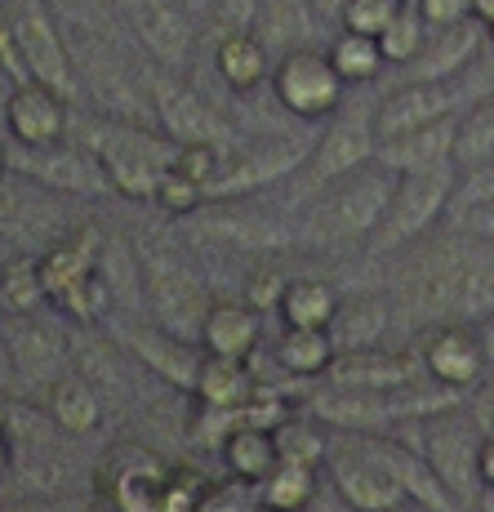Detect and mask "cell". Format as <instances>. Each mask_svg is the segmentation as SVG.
Wrapping results in <instances>:
<instances>
[{"label":"cell","instance_id":"obj_1","mask_svg":"<svg viewBox=\"0 0 494 512\" xmlns=\"http://www.w3.org/2000/svg\"><path fill=\"white\" fill-rule=\"evenodd\" d=\"M454 401H463L459 392L441 388L437 379H414L405 388H334L325 383L321 392H312L308 410L325 428H343L352 437H365V432H397L410 428V423L428 419L432 410H446Z\"/></svg>","mask_w":494,"mask_h":512},{"label":"cell","instance_id":"obj_2","mask_svg":"<svg viewBox=\"0 0 494 512\" xmlns=\"http://www.w3.org/2000/svg\"><path fill=\"white\" fill-rule=\"evenodd\" d=\"M397 170L374 156L370 165L343 174L330 187L312 196V210L303 219L299 236L308 245H348V241H370L374 228H379L383 210H388L392 192H397Z\"/></svg>","mask_w":494,"mask_h":512},{"label":"cell","instance_id":"obj_3","mask_svg":"<svg viewBox=\"0 0 494 512\" xmlns=\"http://www.w3.org/2000/svg\"><path fill=\"white\" fill-rule=\"evenodd\" d=\"M405 437L423 450V459H428L432 472L446 481V490L459 499V508H472L481 495H486V486H481V441H486V432H481V423L472 419L468 401H454L446 410H432L428 419L410 423Z\"/></svg>","mask_w":494,"mask_h":512},{"label":"cell","instance_id":"obj_4","mask_svg":"<svg viewBox=\"0 0 494 512\" xmlns=\"http://www.w3.org/2000/svg\"><path fill=\"white\" fill-rule=\"evenodd\" d=\"M454 183H459V165H437V170H414L397 179L388 210H383L379 228L365 245L370 254H401L414 241H423L441 219L450 214Z\"/></svg>","mask_w":494,"mask_h":512},{"label":"cell","instance_id":"obj_5","mask_svg":"<svg viewBox=\"0 0 494 512\" xmlns=\"http://www.w3.org/2000/svg\"><path fill=\"white\" fill-rule=\"evenodd\" d=\"M90 152L98 156L107 174V187L125 201H152L161 174L174 165V152L165 147V134H152L147 125L112 121L90 139Z\"/></svg>","mask_w":494,"mask_h":512},{"label":"cell","instance_id":"obj_6","mask_svg":"<svg viewBox=\"0 0 494 512\" xmlns=\"http://www.w3.org/2000/svg\"><path fill=\"white\" fill-rule=\"evenodd\" d=\"M138 277H143V294L152 303L156 321L165 330L183 334V339L201 343V326L210 299H205V285L196 281V272L187 268L170 245H143L138 250Z\"/></svg>","mask_w":494,"mask_h":512},{"label":"cell","instance_id":"obj_7","mask_svg":"<svg viewBox=\"0 0 494 512\" xmlns=\"http://www.w3.org/2000/svg\"><path fill=\"white\" fill-rule=\"evenodd\" d=\"M272 94L299 121H325L348 103V81L339 76L330 49H290L285 58H276L272 67Z\"/></svg>","mask_w":494,"mask_h":512},{"label":"cell","instance_id":"obj_8","mask_svg":"<svg viewBox=\"0 0 494 512\" xmlns=\"http://www.w3.org/2000/svg\"><path fill=\"white\" fill-rule=\"evenodd\" d=\"M379 156V134H374V107H361V103H343L334 112L330 130L321 134V143L308 152V161L299 165L294 183L303 187L308 196H316L321 187H330L334 179L343 174L361 170Z\"/></svg>","mask_w":494,"mask_h":512},{"label":"cell","instance_id":"obj_9","mask_svg":"<svg viewBox=\"0 0 494 512\" xmlns=\"http://www.w3.org/2000/svg\"><path fill=\"white\" fill-rule=\"evenodd\" d=\"M14 32H18L27 76L49 85V90H58L67 103H76L81 98V63L67 49L54 14L45 9V0H14Z\"/></svg>","mask_w":494,"mask_h":512},{"label":"cell","instance_id":"obj_10","mask_svg":"<svg viewBox=\"0 0 494 512\" xmlns=\"http://www.w3.org/2000/svg\"><path fill=\"white\" fill-rule=\"evenodd\" d=\"M147 107H152L156 125L174 147L179 143H227L232 130L227 121L210 107V98H201L183 76H174V67H161L147 81Z\"/></svg>","mask_w":494,"mask_h":512},{"label":"cell","instance_id":"obj_11","mask_svg":"<svg viewBox=\"0 0 494 512\" xmlns=\"http://www.w3.org/2000/svg\"><path fill=\"white\" fill-rule=\"evenodd\" d=\"M419 361L428 370V379H437L441 388L459 392L468 397L490 370V357H486V343L472 321H437L419 334Z\"/></svg>","mask_w":494,"mask_h":512},{"label":"cell","instance_id":"obj_12","mask_svg":"<svg viewBox=\"0 0 494 512\" xmlns=\"http://www.w3.org/2000/svg\"><path fill=\"white\" fill-rule=\"evenodd\" d=\"M116 14L134 32V41L147 49L161 67H179L192 58L196 45V23L183 9V0H112Z\"/></svg>","mask_w":494,"mask_h":512},{"label":"cell","instance_id":"obj_13","mask_svg":"<svg viewBox=\"0 0 494 512\" xmlns=\"http://www.w3.org/2000/svg\"><path fill=\"white\" fill-rule=\"evenodd\" d=\"M303 161H308V147L299 139H272L259 147H245L236 156H223L219 174H214V183L205 192H210V201H232V196L241 201V196L259 192L268 183L294 179Z\"/></svg>","mask_w":494,"mask_h":512},{"label":"cell","instance_id":"obj_14","mask_svg":"<svg viewBox=\"0 0 494 512\" xmlns=\"http://www.w3.org/2000/svg\"><path fill=\"white\" fill-rule=\"evenodd\" d=\"M330 477H334V495H339V504L348 512H401L410 504L405 486L361 441L357 450H343V455L330 459Z\"/></svg>","mask_w":494,"mask_h":512},{"label":"cell","instance_id":"obj_15","mask_svg":"<svg viewBox=\"0 0 494 512\" xmlns=\"http://www.w3.org/2000/svg\"><path fill=\"white\" fill-rule=\"evenodd\" d=\"M459 85L454 81H405L397 85L379 107H374V134L383 139H397V134L423 130L432 121H446L459 112Z\"/></svg>","mask_w":494,"mask_h":512},{"label":"cell","instance_id":"obj_16","mask_svg":"<svg viewBox=\"0 0 494 512\" xmlns=\"http://www.w3.org/2000/svg\"><path fill=\"white\" fill-rule=\"evenodd\" d=\"M490 32L481 18H463L450 27H432L423 49L414 54V63H405V81H459L477 54L486 49Z\"/></svg>","mask_w":494,"mask_h":512},{"label":"cell","instance_id":"obj_17","mask_svg":"<svg viewBox=\"0 0 494 512\" xmlns=\"http://www.w3.org/2000/svg\"><path fill=\"white\" fill-rule=\"evenodd\" d=\"M5 130L18 147H54L67 139V98L41 81L14 85L5 98Z\"/></svg>","mask_w":494,"mask_h":512},{"label":"cell","instance_id":"obj_18","mask_svg":"<svg viewBox=\"0 0 494 512\" xmlns=\"http://www.w3.org/2000/svg\"><path fill=\"white\" fill-rule=\"evenodd\" d=\"M125 348L170 388L196 392V374H201L205 361V348H196V339H183V334L165 326H130L125 330Z\"/></svg>","mask_w":494,"mask_h":512},{"label":"cell","instance_id":"obj_19","mask_svg":"<svg viewBox=\"0 0 494 512\" xmlns=\"http://www.w3.org/2000/svg\"><path fill=\"white\" fill-rule=\"evenodd\" d=\"M423 361L414 348H361V352H339L325 383L334 388H405V383L423 379Z\"/></svg>","mask_w":494,"mask_h":512},{"label":"cell","instance_id":"obj_20","mask_svg":"<svg viewBox=\"0 0 494 512\" xmlns=\"http://www.w3.org/2000/svg\"><path fill=\"white\" fill-rule=\"evenodd\" d=\"M18 170L32 174V179L45 187H58V192H103L107 187V174H103V165H98V156L76 152V147H67V143L23 147ZM107 192H112V187H107Z\"/></svg>","mask_w":494,"mask_h":512},{"label":"cell","instance_id":"obj_21","mask_svg":"<svg viewBox=\"0 0 494 512\" xmlns=\"http://www.w3.org/2000/svg\"><path fill=\"white\" fill-rule=\"evenodd\" d=\"M5 343H9V357H14V379L18 383H32V388H54L58 379H63V339H58L49 326H41V321L32 317H18L14 326L5 330Z\"/></svg>","mask_w":494,"mask_h":512},{"label":"cell","instance_id":"obj_22","mask_svg":"<svg viewBox=\"0 0 494 512\" xmlns=\"http://www.w3.org/2000/svg\"><path fill=\"white\" fill-rule=\"evenodd\" d=\"M263 339V312L254 308L250 299H223L210 303L205 312V326H201V348L214 352V357H236V361H250L259 352Z\"/></svg>","mask_w":494,"mask_h":512},{"label":"cell","instance_id":"obj_23","mask_svg":"<svg viewBox=\"0 0 494 512\" xmlns=\"http://www.w3.org/2000/svg\"><path fill=\"white\" fill-rule=\"evenodd\" d=\"M454 134H459V112L446 121H432L423 130L397 134V139L379 143V161L397 174L414 170H437V165H454Z\"/></svg>","mask_w":494,"mask_h":512},{"label":"cell","instance_id":"obj_24","mask_svg":"<svg viewBox=\"0 0 494 512\" xmlns=\"http://www.w3.org/2000/svg\"><path fill=\"white\" fill-rule=\"evenodd\" d=\"M321 23V14L312 9V0H259L250 18V32L268 45L272 58H285L290 49L312 45V27Z\"/></svg>","mask_w":494,"mask_h":512},{"label":"cell","instance_id":"obj_25","mask_svg":"<svg viewBox=\"0 0 494 512\" xmlns=\"http://www.w3.org/2000/svg\"><path fill=\"white\" fill-rule=\"evenodd\" d=\"M494 312V236L463 241L459 272H454V321H481Z\"/></svg>","mask_w":494,"mask_h":512},{"label":"cell","instance_id":"obj_26","mask_svg":"<svg viewBox=\"0 0 494 512\" xmlns=\"http://www.w3.org/2000/svg\"><path fill=\"white\" fill-rule=\"evenodd\" d=\"M272 54L250 27H232L219 45H214V72L223 76V85L232 94H250L263 81H272Z\"/></svg>","mask_w":494,"mask_h":512},{"label":"cell","instance_id":"obj_27","mask_svg":"<svg viewBox=\"0 0 494 512\" xmlns=\"http://www.w3.org/2000/svg\"><path fill=\"white\" fill-rule=\"evenodd\" d=\"M254 388H259V379L250 374V361L205 352L192 397L201 401L205 410H214V415H241V406L254 397Z\"/></svg>","mask_w":494,"mask_h":512},{"label":"cell","instance_id":"obj_28","mask_svg":"<svg viewBox=\"0 0 494 512\" xmlns=\"http://www.w3.org/2000/svg\"><path fill=\"white\" fill-rule=\"evenodd\" d=\"M392 330V303L383 294H348L330 321V334L339 352H361V348H383Z\"/></svg>","mask_w":494,"mask_h":512},{"label":"cell","instance_id":"obj_29","mask_svg":"<svg viewBox=\"0 0 494 512\" xmlns=\"http://www.w3.org/2000/svg\"><path fill=\"white\" fill-rule=\"evenodd\" d=\"M343 294L334 281L325 277H290L285 281V294L276 303V317L281 326H294V330H330L334 312H339Z\"/></svg>","mask_w":494,"mask_h":512},{"label":"cell","instance_id":"obj_30","mask_svg":"<svg viewBox=\"0 0 494 512\" xmlns=\"http://www.w3.org/2000/svg\"><path fill=\"white\" fill-rule=\"evenodd\" d=\"M214 210H196L192 219H201V228L210 236H219V241H236V245H254V250H272V245H285L290 236H285L281 223L263 219V214L245 210V205H232V201H210Z\"/></svg>","mask_w":494,"mask_h":512},{"label":"cell","instance_id":"obj_31","mask_svg":"<svg viewBox=\"0 0 494 512\" xmlns=\"http://www.w3.org/2000/svg\"><path fill=\"white\" fill-rule=\"evenodd\" d=\"M45 410H49V419L58 423V432H67V437H85V432H94L98 419H103L98 388L85 374H63V379L45 392Z\"/></svg>","mask_w":494,"mask_h":512},{"label":"cell","instance_id":"obj_32","mask_svg":"<svg viewBox=\"0 0 494 512\" xmlns=\"http://www.w3.org/2000/svg\"><path fill=\"white\" fill-rule=\"evenodd\" d=\"M41 272H45V285H49V299L67 294L76 281H85L90 272H98V232L58 236V241L41 254Z\"/></svg>","mask_w":494,"mask_h":512},{"label":"cell","instance_id":"obj_33","mask_svg":"<svg viewBox=\"0 0 494 512\" xmlns=\"http://www.w3.org/2000/svg\"><path fill=\"white\" fill-rule=\"evenodd\" d=\"M219 450H223L227 472H232V477H245V481H263L276 468V459H281V455H276V437H272V432L268 428H254V423H241V419L223 432Z\"/></svg>","mask_w":494,"mask_h":512},{"label":"cell","instance_id":"obj_34","mask_svg":"<svg viewBox=\"0 0 494 512\" xmlns=\"http://www.w3.org/2000/svg\"><path fill=\"white\" fill-rule=\"evenodd\" d=\"M339 361V343L330 330H294L285 326V334L276 339V366L294 379H316L330 374V366Z\"/></svg>","mask_w":494,"mask_h":512},{"label":"cell","instance_id":"obj_35","mask_svg":"<svg viewBox=\"0 0 494 512\" xmlns=\"http://www.w3.org/2000/svg\"><path fill=\"white\" fill-rule=\"evenodd\" d=\"M263 504L276 512H303L316 499V464L299 459H276V468L259 481Z\"/></svg>","mask_w":494,"mask_h":512},{"label":"cell","instance_id":"obj_36","mask_svg":"<svg viewBox=\"0 0 494 512\" xmlns=\"http://www.w3.org/2000/svg\"><path fill=\"white\" fill-rule=\"evenodd\" d=\"M494 156V94L472 98L468 112H459V134H454V165L472 170V165Z\"/></svg>","mask_w":494,"mask_h":512},{"label":"cell","instance_id":"obj_37","mask_svg":"<svg viewBox=\"0 0 494 512\" xmlns=\"http://www.w3.org/2000/svg\"><path fill=\"white\" fill-rule=\"evenodd\" d=\"M330 58L348 85H370L388 67L379 36H361V32H348V27H339V36L330 41Z\"/></svg>","mask_w":494,"mask_h":512},{"label":"cell","instance_id":"obj_38","mask_svg":"<svg viewBox=\"0 0 494 512\" xmlns=\"http://www.w3.org/2000/svg\"><path fill=\"white\" fill-rule=\"evenodd\" d=\"M0 285H5V308L14 317H36V308L49 303V285L41 272V254H18L0 268Z\"/></svg>","mask_w":494,"mask_h":512},{"label":"cell","instance_id":"obj_39","mask_svg":"<svg viewBox=\"0 0 494 512\" xmlns=\"http://www.w3.org/2000/svg\"><path fill=\"white\" fill-rule=\"evenodd\" d=\"M428 18H423V9H419V0H401V9L392 14V23L383 27V36H379V45H383V58H388L392 67H405V63H414V54L423 49V41H428Z\"/></svg>","mask_w":494,"mask_h":512},{"label":"cell","instance_id":"obj_40","mask_svg":"<svg viewBox=\"0 0 494 512\" xmlns=\"http://www.w3.org/2000/svg\"><path fill=\"white\" fill-rule=\"evenodd\" d=\"M276 437V455L281 459H299V464H316L321 468L330 459V441H325V423L312 415H290L281 428L272 432Z\"/></svg>","mask_w":494,"mask_h":512},{"label":"cell","instance_id":"obj_41","mask_svg":"<svg viewBox=\"0 0 494 512\" xmlns=\"http://www.w3.org/2000/svg\"><path fill=\"white\" fill-rule=\"evenodd\" d=\"M263 508V495H259V481H245V477H232L227 481H210L196 499V512H259Z\"/></svg>","mask_w":494,"mask_h":512},{"label":"cell","instance_id":"obj_42","mask_svg":"<svg viewBox=\"0 0 494 512\" xmlns=\"http://www.w3.org/2000/svg\"><path fill=\"white\" fill-rule=\"evenodd\" d=\"M156 205H161L165 214H174V219H192L201 205H210V192H205V183H196V179H187L183 170H165L161 174V183H156V196H152Z\"/></svg>","mask_w":494,"mask_h":512},{"label":"cell","instance_id":"obj_43","mask_svg":"<svg viewBox=\"0 0 494 512\" xmlns=\"http://www.w3.org/2000/svg\"><path fill=\"white\" fill-rule=\"evenodd\" d=\"M54 303H58V308H63L72 321H81V326H94V321L107 312V303H112V285H107L103 272H90V277L76 281L67 294H58Z\"/></svg>","mask_w":494,"mask_h":512},{"label":"cell","instance_id":"obj_44","mask_svg":"<svg viewBox=\"0 0 494 512\" xmlns=\"http://www.w3.org/2000/svg\"><path fill=\"white\" fill-rule=\"evenodd\" d=\"M401 9V0H348L339 14V27L361 36H383V27L392 23V14Z\"/></svg>","mask_w":494,"mask_h":512},{"label":"cell","instance_id":"obj_45","mask_svg":"<svg viewBox=\"0 0 494 512\" xmlns=\"http://www.w3.org/2000/svg\"><path fill=\"white\" fill-rule=\"evenodd\" d=\"M486 201H494V156L459 174V183H454V201H450V219L463 214V210H472V205H486Z\"/></svg>","mask_w":494,"mask_h":512},{"label":"cell","instance_id":"obj_46","mask_svg":"<svg viewBox=\"0 0 494 512\" xmlns=\"http://www.w3.org/2000/svg\"><path fill=\"white\" fill-rule=\"evenodd\" d=\"M219 165H223V147L219 143H179L174 147V170H183L187 179H196L205 187L214 183Z\"/></svg>","mask_w":494,"mask_h":512},{"label":"cell","instance_id":"obj_47","mask_svg":"<svg viewBox=\"0 0 494 512\" xmlns=\"http://www.w3.org/2000/svg\"><path fill=\"white\" fill-rule=\"evenodd\" d=\"M290 415H294L290 401H285L281 392H272V388H263V383H259V388H254V397L245 401L241 415H236V419H241V423H254V428H268V432H276V428H281V423L290 419Z\"/></svg>","mask_w":494,"mask_h":512},{"label":"cell","instance_id":"obj_48","mask_svg":"<svg viewBox=\"0 0 494 512\" xmlns=\"http://www.w3.org/2000/svg\"><path fill=\"white\" fill-rule=\"evenodd\" d=\"M0 72L14 85L32 81L23 63V49H18V32H14V0H0Z\"/></svg>","mask_w":494,"mask_h":512},{"label":"cell","instance_id":"obj_49","mask_svg":"<svg viewBox=\"0 0 494 512\" xmlns=\"http://www.w3.org/2000/svg\"><path fill=\"white\" fill-rule=\"evenodd\" d=\"M454 85H459V90L468 94V98H486V94H494V41H486V49L477 54V63H472Z\"/></svg>","mask_w":494,"mask_h":512},{"label":"cell","instance_id":"obj_50","mask_svg":"<svg viewBox=\"0 0 494 512\" xmlns=\"http://www.w3.org/2000/svg\"><path fill=\"white\" fill-rule=\"evenodd\" d=\"M419 9L428 18V27H450V23H463V18H477L472 0H419Z\"/></svg>","mask_w":494,"mask_h":512},{"label":"cell","instance_id":"obj_51","mask_svg":"<svg viewBox=\"0 0 494 512\" xmlns=\"http://www.w3.org/2000/svg\"><path fill=\"white\" fill-rule=\"evenodd\" d=\"M468 410H472V419L481 423V432H494V366L486 370V379L477 383V388L468 392Z\"/></svg>","mask_w":494,"mask_h":512},{"label":"cell","instance_id":"obj_52","mask_svg":"<svg viewBox=\"0 0 494 512\" xmlns=\"http://www.w3.org/2000/svg\"><path fill=\"white\" fill-rule=\"evenodd\" d=\"M450 228H459V232H468V236H494V201L472 205V210L454 214Z\"/></svg>","mask_w":494,"mask_h":512},{"label":"cell","instance_id":"obj_53","mask_svg":"<svg viewBox=\"0 0 494 512\" xmlns=\"http://www.w3.org/2000/svg\"><path fill=\"white\" fill-rule=\"evenodd\" d=\"M481 486H486V495H494V432H486V441H481Z\"/></svg>","mask_w":494,"mask_h":512},{"label":"cell","instance_id":"obj_54","mask_svg":"<svg viewBox=\"0 0 494 512\" xmlns=\"http://www.w3.org/2000/svg\"><path fill=\"white\" fill-rule=\"evenodd\" d=\"M9 468H14V437H9L5 415H0V472H9Z\"/></svg>","mask_w":494,"mask_h":512},{"label":"cell","instance_id":"obj_55","mask_svg":"<svg viewBox=\"0 0 494 512\" xmlns=\"http://www.w3.org/2000/svg\"><path fill=\"white\" fill-rule=\"evenodd\" d=\"M472 326H477L481 343H486V357H490V366H494V312H490V317H481V321H472Z\"/></svg>","mask_w":494,"mask_h":512},{"label":"cell","instance_id":"obj_56","mask_svg":"<svg viewBox=\"0 0 494 512\" xmlns=\"http://www.w3.org/2000/svg\"><path fill=\"white\" fill-rule=\"evenodd\" d=\"M343 5H348V0H312V9L321 14V23H334V18L343 14Z\"/></svg>","mask_w":494,"mask_h":512},{"label":"cell","instance_id":"obj_57","mask_svg":"<svg viewBox=\"0 0 494 512\" xmlns=\"http://www.w3.org/2000/svg\"><path fill=\"white\" fill-rule=\"evenodd\" d=\"M14 379V357H9V343H5V330H0V388Z\"/></svg>","mask_w":494,"mask_h":512},{"label":"cell","instance_id":"obj_58","mask_svg":"<svg viewBox=\"0 0 494 512\" xmlns=\"http://www.w3.org/2000/svg\"><path fill=\"white\" fill-rule=\"evenodd\" d=\"M472 14L486 23V32H490V41H494V0H472Z\"/></svg>","mask_w":494,"mask_h":512},{"label":"cell","instance_id":"obj_59","mask_svg":"<svg viewBox=\"0 0 494 512\" xmlns=\"http://www.w3.org/2000/svg\"><path fill=\"white\" fill-rule=\"evenodd\" d=\"M232 5H241V23H250V18H254V9H259V0H219V9H223V14H232Z\"/></svg>","mask_w":494,"mask_h":512},{"label":"cell","instance_id":"obj_60","mask_svg":"<svg viewBox=\"0 0 494 512\" xmlns=\"http://www.w3.org/2000/svg\"><path fill=\"white\" fill-rule=\"evenodd\" d=\"M5 170H9V156H5V147H0V179H5Z\"/></svg>","mask_w":494,"mask_h":512},{"label":"cell","instance_id":"obj_61","mask_svg":"<svg viewBox=\"0 0 494 512\" xmlns=\"http://www.w3.org/2000/svg\"><path fill=\"white\" fill-rule=\"evenodd\" d=\"M5 312H9V308H5V285H0V317H5Z\"/></svg>","mask_w":494,"mask_h":512},{"label":"cell","instance_id":"obj_62","mask_svg":"<svg viewBox=\"0 0 494 512\" xmlns=\"http://www.w3.org/2000/svg\"><path fill=\"white\" fill-rule=\"evenodd\" d=\"M401 512H428V508H419V504H405Z\"/></svg>","mask_w":494,"mask_h":512},{"label":"cell","instance_id":"obj_63","mask_svg":"<svg viewBox=\"0 0 494 512\" xmlns=\"http://www.w3.org/2000/svg\"><path fill=\"white\" fill-rule=\"evenodd\" d=\"M259 512H276V508H268V504H263V508H259Z\"/></svg>","mask_w":494,"mask_h":512}]
</instances>
